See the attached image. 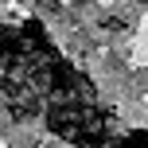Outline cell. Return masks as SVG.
<instances>
[{
	"instance_id": "cell-1",
	"label": "cell",
	"mask_w": 148,
	"mask_h": 148,
	"mask_svg": "<svg viewBox=\"0 0 148 148\" xmlns=\"http://www.w3.org/2000/svg\"><path fill=\"white\" fill-rule=\"evenodd\" d=\"M94 105H47V129L55 136H66V140H78L82 136V121Z\"/></svg>"
},
{
	"instance_id": "cell-2",
	"label": "cell",
	"mask_w": 148,
	"mask_h": 148,
	"mask_svg": "<svg viewBox=\"0 0 148 148\" xmlns=\"http://www.w3.org/2000/svg\"><path fill=\"white\" fill-rule=\"evenodd\" d=\"M109 148H148V133H140V129H136V133L121 136V140H117V144H109Z\"/></svg>"
}]
</instances>
